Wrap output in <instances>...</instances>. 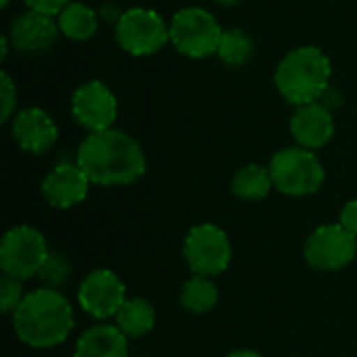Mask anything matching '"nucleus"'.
Instances as JSON below:
<instances>
[{
	"label": "nucleus",
	"mask_w": 357,
	"mask_h": 357,
	"mask_svg": "<svg viewBox=\"0 0 357 357\" xmlns=\"http://www.w3.org/2000/svg\"><path fill=\"white\" fill-rule=\"evenodd\" d=\"M318 102H322L326 109H331V111H333V107L337 109V107L341 105V94H339V92H333V90H331V86H328V88H326V92L322 94V98H320Z\"/></svg>",
	"instance_id": "nucleus-27"
},
{
	"label": "nucleus",
	"mask_w": 357,
	"mask_h": 357,
	"mask_svg": "<svg viewBox=\"0 0 357 357\" xmlns=\"http://www.w3.org/2000/svg\"><path fill=\"white\" fill-rule=\"evenodd\" d=\"M10 136L27 155H44L59 140V128L52 115L40 107H27L10 119Z\"/></svg>",
	"instance_id": "nucleus-12"
},
{
	"label": "nucleus",
	"mask_w": 357,
	"mask_h": 357,
	"mask_svg": "<svg viewBox=\"0 0 357 357\" xmlns=\"http://www.w3.org/2000/svg\"><path fill=\"white\" fill-rule=\"evenodd\" d=\"M226 357H264L261 354L253 351V349H236V351H230Z\"/></svg>",
	"instance_id": "nucleus-28"
},
{
	"label": "nucleus",
	"mask_w": 357,
	"mask_h": 357,
	"mask_svg": "<svg viewBox=\"0 0 357 357\" xmlns=\"http://www.w3.org/2000/svg\"><path fill=\"white\" fill-rule=\"evenodd\" d=\"M92 182L77 163H59L42 180L44 201L59 211H67L86 201Z\"/></svg>",
	"instance_id": "nucleus-13"
},
{
	"label": "nucleus",
	"mask_w": 357,
	"mask_h": 357,
	"mask_svg": "<svg viewBox=\"0 0 357 357\" xmlns=\"http://www.w3.org/2000/svg\"><path fill=\"white\" fill-rule=\"evenodd\" d=\"M357 255V238L341 224L318 226L303 245L305 261L318 272H339Z\"/></svg>",
	"instance_id": "nucleus-9"
},
{
	"label": "nucleus",
	"mask_w": 357,
	"mask_h": 357,
	"mask_svg": "<svg viewBox=\"0 0 357 357\" xmlns=\"http://www.w3.org/2000/svg\"><path fill=\"white\" fill-rule=\"evenodd\" d=\"M335 115L322 102L297 107L291 117V134L303 149L318 151L335 138Z\"/></svg>",
	"instance_id": "nucleus-15"
},
{
	"label": "nucleus",
	"mask_w": 357,
	"mask_h": 357,
	"mask_svg": "<svg viewBox=\"0 0 357 357\" xmlns=\"http://www.w3.org/2000/svg\"><path fill=\"white\" fill-rule=\"evenodd\" d=\"M115 40L132 56H151L169 42V25L157 10L134 6L119 15Z\"/></svg>",
	"instance_id": "nucleus-8"
},
{
	"label": "nucleus",
	"mask_w": 357,
	"mask_h": 357,
	"mask_svg": "<svg viewBox=\"0 0 357 357\" xmlns=\"http://www.w3.org/2000/svg\"><path fill=\"white\" fill-rule=\"evenodd\" d=\"M331 77L333 63L318 46L293 48L284 54L274 73L280 96L295 107L318 102L331 86Z\"/></svg>",
	"instance_id": "nucleus-3"
},
{
	"label": "nucleus",
	"mask_w": 357,
	"mask_h": 357,
	"mask_svg": "<svg viewBox=\"0 0 357 357\" xmlns=\"http://www.w3.org/2000/svg\"><path fill=\"white\" fill-rule=\"evenodd\" d=\"M23 2L27 10H36L48 17H59L65 10V6L71 4V0H23Z\"/></svg>",
	"instance_id": "nucleus-25"
},
{
	"label": "nucleus",
	"mask_w": 357,
	"mask_h": 357,
	"mask_svg": "<svg viewBox=\"0 0 357 357\" xmlns=\"http://www.w3.org/2000/svg\"><path fill=\"white\" fill-rule=\"evenodd\" d=\"M126 284L109 268H96L86 274L77 289V303L84 314L96 322L113 320L126 303Z\"/></svg>",
	"instance_id": "nucleus-10"
},
{
	"label": "nucleus",
	"mask_w": 357,
	"mask_h": 357,
	"mask_svg": "<svg viewBox=\"0 0 357 357\" xmlns=\"http://www.w3.org/2000/svg\"><path fill=\"white\" fill-rule=\"evenodd\" d=\"M130 339L115 326L98 322L86 328L75 341L73 357H128Z\"/></svg>",
	"instance_id": "nucleus-16"
},
{
	"label": "nucleus",
	"mask_w": 357,
	"mask_h": 357,
	"mask_svg": "<svg viewBox=\"0 0 357 357\" xmlns=\"http://www.w3.org/2000/svg\"><path fill=\"white\" fill-rule=\"evenodd\" d=\"M0 96H2V115L0 121L8 123L15 113H17V86L10 79V75L6 71L0 73Z\"/></svg>",
	"instance_id": "nucleus-24"
},
{
	"label": "nucleus",
	"mask_w": 357,
	"mask_h": 357,
	"mask_svg": "<svg viewBox=\"0 0 357 357\" xmlns=\"http://www.w3.org/2000/svg\"><path fill=\"white\" fill-rule=\"evenodd\" d=\"M117 113V98L113 90L100 79L84 82L71 96V115L75 123L88 134L115 128Z\"/></svg>",
	"instance_id": "nucleus-11"
},
{
	"label": "nucleus",
	"mask_w": 357,
	"mask_h": 357,
	"mask_svg": "<svg viewBox=\"0 0 357 357\" xmlns=\"http://www.w3.org/2000/svg\"><path fill=\"white\" fill-rule=\"evenodd\" d=\"M48 255L46 236L27 224L8 228L0 241V270L4 276L21 282L38 276Z\"/></svg>",
	"instance_id": "nucleus-6"
},
{
	"label": "nucleus",
	"mask_w": 357,
	"mask_h": 357,
	"mask_svg": "<svg viewBox=\"0 0 357 357\" xmlns=\"http://www.w3.org/2000/svg\"><path fill=\"white\" fill-rule=\"evenodd\" d=\"M73 326V307L59 289L40 287L29 291L13 314L15 337L31 349H52L63 345Z\"/></svg>",
	"instance_id": "nucleus-2"
},
{
	"label": "nucleus",
	"mask_w": 357,
	"mask_h": 357,
	"mask_svg": "<svg viewBox=\"0 0 357 357\" xmlns=\"http://www.w3.org/2000/svg\"><path fill=\"white\" fill-rule=\"evenodd\" d=\"M253 50H255L253 38L245 29L232 27V29H224L218 56L228 67H243L253 56Z\"/></svg>",
	"instance_id": "nucleus-21"
},
{
	"label": "nucleus",
	"mask_w": 357,
	"mask_h": 357,
	"mask_svg": "<svg viewBox=\"0 0 357 357\" xmlns=\"http://www.w3.org/2000/svg\"><path fill=\"white\" fill-rule=\"evenodd\" d=\"M8 2H10V0H0V6H2V8H6V6H8Z\"/></svg>",
	"instance_id": "nucleus-30"
},
{
	"label": "nucleus",
	"mask_w": 357,
	"mask_h": 357,
	"mask_svg": "<svg viewBox=\"0 0 357 357\" xmlns=\"http://www.w3.org/2000/svg\"><path fill=\"white\" fill-rule=\"evenodd\" d=\"M157 322V314L151 301L142 297H128L126 303L119 307L117 316L113 318V324L130 339H142L146 337Z\"/></svg>",
	"instance_id": "nucleus-17"
},
{
	"label": "nucleus",
	"mask_w": 357,
	"mask_h": 357,
	"mask_svg": "<svg viewBox=\"0 0 357 357\" xmlns=\"http://www.w3.org/2000/svg\"><path fill=\"white\" fill-rule=\"evenodd\" d=\"M56 23L59 31L73 42H86L98 31L96 10L82 2H71L65 6V10L56 17Z\"/></svg>",
	"instance_id": "nucleus-19"
},
{
	"label": "nucleus",
	"mask_w": 357,
	"mask_h": 357,
	"mask_svg": "<svg viewBox=\"0 0 357 357\" xmlns=\"http://www.w3.org/2000/svg\"><path fill=\"white\" fill-rule=\"evenodd\" d=\"M75 163L94 186H130L146 172V155L138 140L111 128L88 134L75 153Z\"/></svg>",
	"instance_id": "nucleus-1"
},
{
	"label": "nucleus",
	"mask_w": 357,
	"mask_h": 357,
	"mask_svg": "<svg viewBox=\"0 0 357 357\" xmlns=\"http://www.w3.org/2000/svg\"><path fill=\"white\" fill-rule=\"evenodd\" d=\"M59 33V23L52 17L36 10H25L10 23L8 42L17 52L40 54L56 42Z\"/></svg>",
	"instance_id": "nucleus-14"
},
{
	"label": "nucleus",
	"mask_w": 357,
	"mask_h": 357,
	"mask_svg": "<svg viewBox=\"0 0 357 357\" xmlns=\"http://www.w3.org/2000/svg\"><path fill=\"white\" fill-rule=\"evenodd\" d=\"M218 6H224V8H230V6H236L241 0H213Z\"/></svg>",
	"instance_id": "nucleus-29"
},
{
	"label": "nucleus",
	"mask_w": 357,
	"mask_h": 357,
	"mask_svg": "<svg viewBox=\"0 0 357 357\" xmlns=\"http://www.w3.org/2000/svg\"><path fill=\"white\" fill-rule=\"evenodd\" d=\"M268 169L272 174L274 188L295 199L316 195L326 180V169L316 151L303 149L299 144L276 151Z\"/></svg>",
	"instance_id": "nucleus-4"
},
{
	"label": "nucleus",
	"mask_w": 357,
	"mask_h": 357,
	"mask_svg": "<svg viewBox=\"0 0 357 357\" xmlns=\"http://www.w3.org/2000/svg\"><path fill=\"white\" fill-rule=\"evenodd\" d=\"M25 291H23V282L10 276L2 274L0 280V310L6 316H13L17 312V307L21 305V301L25 299Z\"/></svg>",
	"instance_id": "nucleus-23"
},
{
	"label": "nucleus",
	"mask_w": 357,
	"mask_h": 357,
	"mask_svg": "<svg viewBox=\"0 0 357 357\" xmlns=\"http://www.w3.org/2000/svg\"><path fill=\"white\" fill-rule=\"evenodd\" d=\"M69 274H71V266H69L67 257L61 255V253H52V251H50V255H48V259L44 261V266H42L38 278L42 280L44 287H48V289H59L61 284L67 282Z\"/></svg>",
	"instance_id": "nucleus-22"
},
{
	"label": "nucleus",
	"mask_w": 357,
	"mask_h": 357,
	"mask_svg": "<svg viewBox=\"0 0 357 357\" xmlns=\"http://www.w3.org/2000/svg\"><path fill=\"white\" fill-rule=\"evenodd\" d=\"M224 29L220 21L201 6L180 8L169 21V42L188 59H207L218 54Z\"/></svg>",
	"instance_id": "nucleus-5"
},
{
	"label": "nucleus",
	"mask_w": 357,
	"mask_h": 357,
	"mask_svg": "<svg viewBox=\"0 0 357 357\" xmlns=\"http://www.w3.org/2000/svg\"><path fill=\"white\" fill-rule=\"evenodd\" d=\"M339 224L357 238V199L345 203V207L341 209V215H339Z\"/></svg>",
	"instance_id": "nucleus-26"
},
{
	"label": "nucleus",
	"mask_w": 357,
	"mask_h": 357,
	"mask_svg": "<svg viewBox=\"0 0 357 357\" xmlns=\"http://www.w3.org/2000/svg\"><path fill=\"white\" fill-rule=\"evenodd\" d=\"M220 301V291L209 276L192 274L180 291V307L195 316H205L213 312Z\"/></svg>",
	"instance_id": "nucleus-18"
},
{
	"label": "nucleus",
	"mask_w": 357,
	"mask_h": 357,
	"mask_svg": "<svg viewBox=\"0 0 357 357\" xmlns=\"http://www.w3.org/2000/svg\"><path fill=\"white\" fill-rule=\"evenodd\" d=\"M274 190L272 174L259 163L243 165L232 178V192L243 201H261Z\"/></svg>",
	"instance_id": "nucleus-20"
},
{
	"label": "nucleus",
	"mask_w": 357,
	"mask_h": 357,
	"mask_svg": "<svg viewBox=\"0 0 357 357\" xmlns=\"http://www.w3.org/2000/svg\"><path fill=\"white\" fill-rule=\"evenodd\" d=\"M182 255L192 274L215 278L230 268L232 243L224 228L205 222L192 226L182 245Z\"/></svg>",
	"instance_id": "nucleus-7"
}]
</instances>
